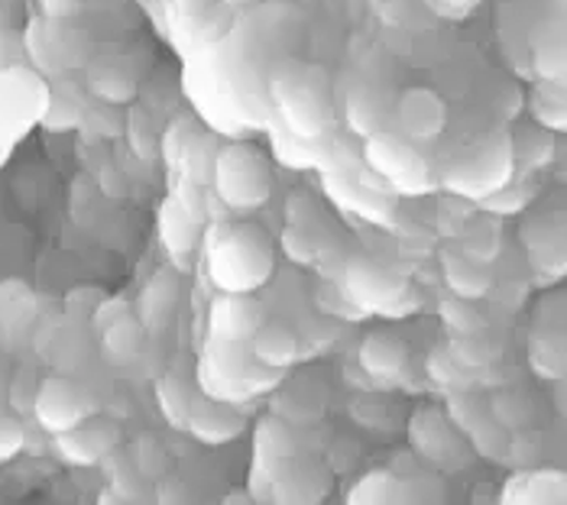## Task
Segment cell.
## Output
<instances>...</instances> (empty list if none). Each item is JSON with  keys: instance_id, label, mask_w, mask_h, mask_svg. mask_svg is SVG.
I'll use <instances>...</instances> for the list:
<instances>
[{"instance_id": "obj_2", "label": "cell", "mask_w": 567, "mask_h": 505, "mask_svg": "<svg viewBox=\"0 0 567 505\" xmlns=\"http://www.w3.org/2000/svg\"><path fill=\"white\" fill-rule=\"evenodd\" d=\"M279 379H282V370L262 367L247 343H230V340H218V337L208 340V350L198 367L202 392L212 399H220V402H230V405L250 402L254 395L272 389Z\"/></svg>"}, {"instance_id": "obj_6", "label": "cell", "mask_w": 567, "mask_h": 505, "mask_svg": "<svg viewBox=\"0 0 567 505\" xmlns=\"http://www.w3.org/2000/svg\"><path fill=\"white\" fill-rule=\"evenodd\" d=\"M27 59L45 72V75H62L69 69H85L91 62V40L85 30H75L72 20H49L37 17L27 27L23 37Z\"/></svg>"}, {"instance_id": "obj_41", "label": "cell", "mask_w": 567, "mask_h": 505, "mask_svg": "<svg viewBox=\"0 0 567 505\" xmlns=\"http://www.w3.org/2000/svg\"><path fill=\"white\" fill-rule=\"evenodd\" d=\"M279 244H282V252L292 262H299V266H315L318 256H321V247H318L315 234L308 227H299V224H289L282 230V237H279Z\"/></svg>"}, {"instance_id": "obj_23", "label": "cell", "mask_w": 567, "mask_h": 505, "mask_svg": "<svg viewBox=\"0 0 567 505\" xmlns=\"http://www.w3.org/2000/svg\"><path fill=\"white\" fill-rule=\"evenodd\" d=\"M509 150H513V172L535 178L538 172L555 163V133L532 124H519L509 133Z\"/></svg>"}, {"instance_id": "obj_43", "label": "cell", "mask_w": 567, "mask_h": 505, "mask_svg": "<svg viewBox=\"0 0 567 505\" xmlns=\"http://www.w3.org/2000/svg\"><path fill=\"white\" fill-rule=\"evenodd\" d=\"M489 412L506 431H513V427H523L525 421L532 419V402L519 392H503V395L489 399Z\"/></svg>"}, {"instance_id": "obj_7", "label": "cell", "mask_w": 567, "mask_h": 505, "mask_svg": "<svg viewBox=\"0 0 567 505\" xmlns=\"http://www.w3.org/2000/svg\"><path fill=\"white\" fill-rule=\"evenodd\" d=\"M348 298L363 311V315H383V318H402L412 311V301H409V286L405 279L393 276L390 269L377 266L373 259H350L341 282H338Z\"/></svg>"}, {"instance_id": "obj_8", "label": "cell", "mask_w": 567, "mask_h": 505, "mask_svg": "<svg viewBox=\"0 0 567 505\" xmlns=\"http://www.w3.org/2000/svg\"><path fill=\"white\" fill-rule=\"evenodd\" d=\"M260 480L262 486H257L250 496L266 499V503H321L331 493V470L321 461L306 457L302 451L272 463Z\"/></svg>"}, {"instance_id": "obj_10", "label": "cell", "mask_w": 567, "mask_h": 505, "mask_svg": "<svg viewBox=\"0 0 567 505\" xmlns=\"http://www.w3.org/2000/svg\"><path fill=\"white\" fill-rule=\"evenodd\" d=\"M272 91H276L286 124L299 136H315L331 124L328 91L318 72H292V75L286 72L282 79H276Z\"/></svg>"}, {"instance_id": "obj_32", "label": "cell", "mask_w": 567, "mask_h": 505, "mask_svg": "<svg viewBox=\"0 0 567 505\" xmlns=\"http://www.w3.org/2000/svg\"><path fill=\"white\" fill-rule=\"evenodd\" d=\"M503 250V230H499V217L486 214L481 217H471L461 230V252H467L471 259L477 262H493Z\"/></svg>"}, {"instance_id": "obj_1", "label": "cell", "mask_w": 567, "mask_h": 505, "mask_svg": "<svg viewBox=\"0 0 567 505\" xmlns=\"http://www.w3.org/2000/svg\"><path fill=\"white\" fill-rule=\"evenodd\" d=\"M276 269L266 230L254 224H224L208 244V276L220 292H257Z\"/></svg>"}, {"instance_id": "obj_40", "label": "cell", "mask_w": 567, "mask_h": 505, "mask_svg": "<svg viewBox=\"0 0 567 505\" xmlns=\"http://www.w3.org/2000/svg\"><path fill=\"white\" fill-rule=\"evenodd\" d=\"M131 461L143 480H163L169 473V454H166V447H163V441L156 434H140Z\"/></svg>"}, {"instance_id": "obj_33", "label": "cell", "mask_w": 567, "mask_h": 505, "mask_svg": "<svg viewBox=\"0 0 567 505\" xmlns=\"http://www.w3.org/2000/svg\"><path fill=\"white\" fill-rule=\"evenodd\" d=\"M535 198H538L535 178H528V175H513L506 185H499L493 195L483 198L481 208L503 220V217H519V214H525V210L532 208Z\"/></svg>"}, {"instance_id": "obj_30", "label": "cell", "mask_w": 567, "mask_h": 505, "mask_svg": "<svg viewBox=\"0 0 567 505\" xmlns=\"http://www.w3.org/2000/svg\"><path fill=\"white\" fill-rule=\"evenodd\" d=\"M254 451H257V461H254V480H260L262 473L272 466V463L286 461L292 454H299V444L289 431V421L282 419H262L257 424V437H254ZM250 480V483H254Z\"/></svg>"}, {"instance_id": "obj_39", "label": "cell", "mask_w": 567, "mask_h": 505, "mask_svg": "<svg viewBox=\"0 0 567 505\" xmlns=\"http://www.w3.org/2000/svg\"><path fill=\"white\" fill-rule=\"evenodd\" d=\"M425 370H429V377L435 379L437 385H444L447 392L471 389V379H474V373H467V370L447 353L444 343H441V347H432V353H429V360H425Z\"/></svg>"}, {"instance_id": "obj_31", "label": "cell", "mask_w": 567, "mask_h": 505, "mask_svg": "<svg viewBox=\"0 0 567 505\" xmlns=\"http://www.w3.org/2000/svg\"><path fill=\"white\" fill-rule=\"evenodd\" d=\"M215 156H218L215 136H205V133L192 130V133H188V140H185V143H182V150H178L175 166L182 168L185 182H192V185H212Z\"/></svg>"}, {"instance_id": "obj_24", "label": "cell", "mask_w": 567, "mask_h": 505, "mask_svg": "<svg viewBox=\"0 0 567 505\" xmlns=\"http://www.w3.org/2000/svg\"><path fill=\"white\" fill-rule=\"evenodd\" d=\"M419 489L402 480L395 470H370L363 473L348 493L350 505H383V503H419Z\"/></svg>"}, {"instance_id": "obj_26", "label": "cell", "mask_w": 567, "mask_h": 505, "mask_svg": "<svg viewBox=\"0 0 567 505\" xmlns=\"http://www.w3.org/2000/svg\"><path fill=\"white\" fill-rule=\"evenodd\" d=\"M528 367L545 382H561L567 373L565 328H532L528 331Z\"/></svg>"}, {"instance_id": "obj_42", "label": "cell", "mask_w": 567, "mask_h": 505, "mask_svg": "<svg viewBox=\"0 0 567 505\" xmlns=\"http://www.w3.org/2000/svg\"><path fill=\"white\" fill-rule=\"evenodd\" d=\"M380 114H383V107L370 97L367 87L363 91H353L348 97V121L360 136H370V133L380 130Z\"/></svg>"}, {"instance_id": "obj_12", "label": "cell", "mask_w": 567, "mask_h": 505, "mask_svg": "<svg viewBox=\"0 0 567 505\" xmlns=\"http://www.w3.org/2000/svg\"><path fill=\"white\" fill-rule=\"evenodd\" d=\"M30 412L37 415L43 431L59 434V431L75 427L87 415H94V399H91V392H87L85 385H79L75 379L45 377L37 385V395H33V409Z\"/></svg>"}, {"instance_id": "obj_17", "label": "cell", "mask_w": 567, "mask_h": 505, "mask_svg": "<svg viewBox=\"0 0 567 505\" xmlns=\"http://www.w3.org/2000/svg\"><path fill=\"white\" fill-rule=\"evenodd\" d=\"M244 415L237 412V405L230 402H220V399H212V395H192L188 402V419H185V431L195 434L202 444H212V447H220L227 441H234L240 431H244Z\"/></svg>"}, {"instance_id": "obj_49", "label": "cell", "mask_w": 567, "mask_h": 505, "mask_svg": "<svg viewBox=\"0 0 567 505\" xmlns=\"http://www.w3.org/2000/svg\"><path fill=\"white\" fill-rule=\"evenodd\" d=\"M40 10L49 20H75L82 13V0H40Z\"/></svg>"}, {"instance_id": "obj_45", "label": "cell", "mask_w": 567, "mask_h": 505, "mask_svg": "<svg viewBox=\"0 0 567 505\" xmlns=\"http://www.w3.org/2000/svg\"><path fill=\"white\" fill-rule=\"evenodd\" d=\"M315 301H318V308L324 311V315H331V318H344V321H363L367 315L353 305L348 298V292L338 286V282H324L318 295H315Z\"/></svg>"}, {"instance_id": "obj_36", "label": "cell", "mask_w": 567, "mask_h": 505, "mask_svg": "<svg viewBox=\"0 0 567 505\" xmlns=\"http://www.w3.org/2000/svg\"><path fill=\"white\" fill-rule=\"evenodd\" d=\"M535 72L542 82H565V33L561 27L551 37H542L532 45Z\"/></svg>"}, {"instance_id": "obj_37", "label": "cell", "mask_w": 567, "mask_h": 505, "mask_svg": "<svg viewBox=\"0 0 567 505\" xmlns=\"http://www.w3.org/2000/svg\"><path fill=\"white\" fill-rule=\"evenodd\" d=\"M188 402L192 392L185 389V382L175 377H163L156 382V405L163 412V419L169 421L173 427L185 431V419H188Z\"/></svg>"}, {"instance_id": "obj_15", "label": "cell", "mask_w": 567, "mask_h": 505, "mask_svg": "<svg viewBox=\"0 0 567 505\" xmlns=\"http://www.w3.org/2000/svg\"><path fill=\"white\" fill-rule=\"evenodd\" d=\"M395 126L409 143H435L447 126V104L432 87H405L395 97Z\"/></svg>"}, {"instance_id": "obj_27", "label": "cell", "mask_w": 567, "mask_h": 505, "mask_svg": "<svg viewBox=\"0 0 567 505\" xmlns=\"http://www.w3.org/2000/svg\"><path fill=\"white\" fill-rule=\"evenodd\" d=\"M127 59H94L87 62V87L107 104H124L136 94V75L124 65Z\"/></svg>"}, {"instance_id": "obj_21", "label": "cell", "mask_w": 567, "mask_h": 505, "mask_svg": "<svg viewBox=\"0 0 567 505\" xmlns=\"http://www.w3.org/2000/svg\"><path fill=\"white\" fill-rule=\"evenodd\" d=\"M159 240L178 262L188 259L202 240V217L188 205H182L178 195H169L159 208Z\"/></svg>"}, {"instance_id": "obj_38", "label": "cell", "mask_w": 567, "mask_h": 505, "mask_svg": "<svg viewBox=\"0 0 567 505\" xmlns=\"http://www.w3.org/2000/svg\"><path fill=\"white\" fill-rule=\"evenodd\" d=\"M437 311H441V321H444V328L451 334H481V331H486V321H483L481 311L474 308V301H464V298L451 295V298L441 301Z\"/></svg>"}, {"instance_id": "obj_29", "label": "cell", "mask_w": 567, "mask_h": 505, "mask_svg": "<svg viewBox=\"0 0 567 505\" xmlns=\"http://www.w3.org/2000/svg\"><path fill=\"white\" fill-rule=\"evenodd\" d=\"M97 343H101V357L111 363V367H131L133 360L143 353V343H146V331L143 324L136 321V315H127L107 328L97 331Z\"/></svg>"}, {"instance_id": "obj_20", "label": "cell", "mask_w": 567, "mask_h": 505, "mask_svg": "<svg viewBox=\"0 0 567 505\" xmlns=\"http://www.w3.org/2000/svg\"><path fill=\"white\" fill-rule=\"evenodd\" d=\"M363 373L373 379H399L409 367V347L393 331H370L357 347Z\"/></svg>"}, {"instance_id": "obj_11", "label": "cell", "mask_w": 567, "mask_h": 505, "mask_svg": "<svg viewBox=\"0 0 567 505\" xmlns=\"http://www.w3.org/2000/svg\"><path fill=\"white\" fill-rule=\"evenodd\" d=\"M409 444L412 454L432 463L437 470H454L467 457V441L464 434L454 427V421L447 419L444 409L437 405H422L412 412L409 419Z\"/></svg>"}, {"instance_id": "obj_18", "label": "cell", "mask_w": 567, "mask_h": 505, "mask_svg": "<svg viewBox=\"0 0 567 505\" xmlns=\"http://www.w3.org/2000/svg\"><path fill=\"white\" fill-rule=\"evenodd\" d=\"M499 503L506 505H565L567 480L558 466H532L519 470L499 489Z\"/></svg>"}, {"instance_id": "obj_47", "label": "cell", "mask_w": 567, "mask_h": 505, "mask_svg": "<svg viewBox=\"0 0 567 505\" xmlns=\"http://www.w3.org/2000/svg\"><path fill=\"white\" fill-rule=\"evenodd\" d=\"M23 441H27L23 424L13 419V415H3L0 412V463L13 461L23 451Z\"/></svg>"}, {"instance_id": "obj_3", "label": "cell", "mask_w": 567, "mask_h": 505, "mask_svg": "<svg viewBox=\"0 0 567 505\" xmlns=\"http://www.w3.org/2000/svg\"><path fill=\"white\" fill-rule=\"evenodd\" d=\"M513 150H509V133H489L481 136L474 146L461 150L447 166L441 168V188L471 198L481 205L486 195H493L499 185L513 178Z\"/></svg>"}, {"instance_id": "obj_9", "label": "cell", "mask_w": 567, "mask_h": 505, "mask_svg": "<svg viewBox=\"0 0 567 505\" xmlns=\"http://www.w3.org/2000/svg\"><path fill=\"white\" fill-rule=\"evenodd\" d=\"M444 412L454 421V427L464 434V441L474 454H481L486 461H506L509 457V444H513L509 431L493 419L489 402H483L481 395H471V389L451 392Z\"/></svg>"}, {"instance_id": "obj_14", "label": "cell", "mask_w": 567, "mask_h": 505, "mask_svg": "<svg viewBox=\"0 0 567 505\" xmlns=\"http://www.w3.org/2000/svg\"><path fill=\"white\" fill-rule=\"evenodd\" d=\"M52 447L72 466H94V463L107 461L121 447V427L114 421L87 415L75 427L52 434Z\"/></svg>"}, {"instance_id": "obj_34", "label": "cell", "mask_w": 567, "mask_h": 505, "mask_svg": "<svg viewBox=\"0 0 567 505\" xmlns=\"http://www.w3.org/2000/svg\"><path fill=\"white\" fill-rule=\"evenodd\" d=\"M528 114L532 121L551 133H561L567 124V104H565V82H542L532 87L528 94Z\"/></svg>"}, {"instance_id": "obj_44", "label": "cell", "mask_w": 567, "mask_h": 505, "mask_svg": "<svg viewBox=\"0 0 567 505\" xmlns=\"http://www.w3.org/2000/svg\"><path fill=\"white\" fill-rule=\"evenodd\" d=\"M127 133H131L133 153L140 159H159V130L150 124V117L143 111H133L131 121H127Z\"/></svg>"}, {"instance_id": "obj_16", "label": "cell", "mask_w": 567, "mask_h": 505, "mask_svg": "<svg viewBox=\"0 0 567 505\" xmlns=\"http://www.w3.org/2000/svg\"><path fill=\"white\" fill-rule=\"evenodd\" d=\"M266 321L262 305L254 298V292H224L212 301L208 311V328L212 337L230 340V343H250V337L257 334Z\"/></svg>"}, {"instance_id": "obj_46", "label": "cell", "mask_w": 567, "mask_h": 505, "mask_svg": "<svg viewBox=\"0 0 567 505\" xmlns=\"http://www.w3.org/2000/svg\"><path fill=\"white\" fill-rule=\"evenodd\" d=\"M127 315H133L131 298H121V295H104V298L94 305V311H91V324H94V331H101V328H107V324H114V321L127 318Z\"/></svg>"}, {"instance_id": "obj_50", "label": "cell", "mask_w": 567, "mask_h": 505, "mask_svg": "<svg viewBox=\"0 0 567 505\" xmlns=\"http://www.w3.org/2000/svg\"><path fill=\"white\" fill-rule=\"evenodd\" d=\"M178 13H185L188 20H205L215 7V0H173Z\"/></svg>"}, {"instance_id": "obj_35", "label": "cell", "mask_w": 567, "mask_h": 505, "mask_svg": "<svg viewBox=\"0 0 567 505\" xmlns=\"http://www.w3.org/2000/svg\"><path fill=\"white\" fill-rule=\"evenodd\" d=\"M447 353L467 370V373H477V370H489L496 360H499V347L489 343L486 337L481 334H451L447 337Z\"/></svg>"}, {"instance_id": "obj_22", "label": "cell", "mask_w": 567, "mask_h": 505, "mask_svg": "<svg viewBox=\"0 0 567 505\" xmlns=\"http://www.w3.org/2000/svg\"><path fill=\"white\" fill-rule=\"evenodd\" d=\"M441 272L451 295L464 298V301H481L493 292V269L486 262L471 259L467 252L461 250H444L441 252Z\"/></svg>"}, {"instance_id": "obj_19", "label": "cell", "mask_w": 567, "mask_h": 505, "mask_svg": "<svg viewBox=\"0 0 567 505\" xmlns=\"http://www.w3.org/2000/svg\"><path fill=\"white\" fill-rule=\"evenodd\" d=\"M178 292H182V289H178V276L169 272V269H159V272L143 286L140 298L133 301V315H136V321L143 324L146 334L169 328V321H173L175 315V305H178Z\"/></svg>"}, {"instance_id": "obj_25", "label": "cell", "mask_w": 567, "mask_h": 505, "mask_svg": "<svg viewBox=\"0 0 567 505\" xmlns=\"http://www.w3.org/2000/svg\"><path fill=\"white\" fill-rule=\"evenodd\" d=\"M247 347L269 370H289L299 360V337L282 321H262Z\"/></svg>"}, {"instance_id": "obj_5", "label": "cell", "mask_w": 567, "mask_h": 505, "mask_svg": "<svg viewBox=\"0 0 567 505\" xmlns=\"http://www.w3.org/2000/svg\"><path fill=\"white\" fill-rule=\"evenodd\" d=\"M363 159L399 195H425L435 185L415 143L390 130H377L363 140Z\"/></svg>"}, {"instance_id": "obj_48", "label": "cell", "mask_w": 567, "mask_h": 505, "mask_svg": "<svg viewBox=\"0 0 567 505\" xmlns=\"http://www.w3.org/2000/svg\"><path fill=\"white\" fill-rule=\"evenodd\" d=\"M422 3L444 20H464L481 7V0H422Z\"/></svg>"}, {"instance_id": "obj_28", "label": "cell", "mask_w": 567, "mask_h": 505, "mask_svg": "<svg viewBox=\"0 0 567 505\" xmlns=\"http://www.w3.org/2000/svg\"><path fill=\"white\" fill-rule=\"evenodd\" d=\"M33 328V292L23 282L0 286V343H17Z\"/></svg>"}, {"instance_id": "obj_4", "label": "cell", "mask_w": 567, "mask_h": 505, "mask_svg": "<svg viewBox=\"0 0 567 505\" xmlns=\"http://www.w3.org/2000/svg\"><path fill=\"white\" fill-rule=\"evenodd\" d=\"M215 195L230 210H257L272 195V172L254 143L220 146L212 168Z\"/></svg>"}, {"instance_id": "obj_13", "label": "cell", "mask_w": 567, "mask_h": 505, "mask_svg": "<svg viewBox=\"0 0 567 505\" xmlns=\"http://www.w3.org/2000/svg\"><path fill=\"white\" fill-rule=\"evenodd\" d=\"M519 240H523L525 256L532 262V269L545 279L555 282L565 276L567 256H565V217L561 214H525L523 227H519Z\"/></svg>"}]
</instances>
